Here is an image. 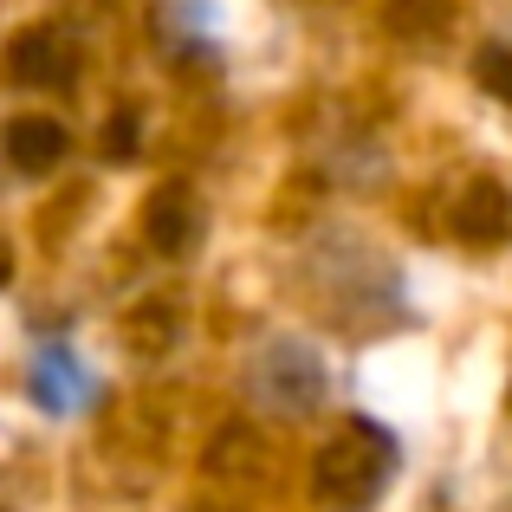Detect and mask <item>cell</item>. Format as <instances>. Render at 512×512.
Masks as SVG:
<instances>
[{
  "label": "cell",
  "mask_w": 512,
  "mask_h": 512,
  "mask_svg": "<svg viewBox=\"0 0 512 512\" xmlns=\"http://www.w3.org/2000/svg\"><path fill=\"white\" fill-rule=\"evenodd\" d=\"M389 461H396V448H389L383 428L350 422V435L331 441V448L318 454L312 487H318V500H331V506H363V500H376V493H383Z\"/></svg>",
  "instance_id": "6da1fadb"
},
{
  "label": "cell",
  "mask_w": 512,
  "mask_h": 512,
  "mask_svg": "<svg viewBox=\"0 0 512 512\" xmlns=\"http://www.w3.org/2000/svg\"><path fill=\"white\" fill-rule=\"evenodd\" d=\"M143 240H150L163 260H182L188 247L201 240V208L188 182H163L150 201H143Z\"/></svg>",
  "instance_id": "7a4b0ae2"
},
{
  "label": "cell",
  "mask_w": 512,
  "mask_h": 512,
  "mask_svg": "<svg viewBox=\"0 0 512 512\" xmlns=\"http://www.w3.org/2000/svg\"><path fill=\"white\" fill-rule=\"evenodd\" d=\"M72 65H78L72 46H65L52 26H26V33L7 46V78L13 85H65Z\"/></svg>",
  "instance_id": "3957f363"
},
{
  "label": "cell",
  "mask_w": 512,
  "mask_h": 512,
  "mask_svg": "<svg viewBox=\"0 0 512 512\" xmlns=\"http://www.w3.org/2000/svg\"><path fill=\"white\" fill-rule=\"evenodd\" d=\"M454 234H461L467 247H500L512 234V195L500 182H474L454 201Z\"/></svg>",
  "instance_id": "277c9868"
},
{
  "label": "cell",
  "mask_w": 512,
  "mask_h": 512,
  "mask_svg": "<svg viewBox=\"0 0 512 512\" xmlns=\"http://www.w3.org/2000/svg\"><path fill=\"white\" fill-rule=\"evenodd\" d=\"M0 150H7L13 169L46 175V169L65 163V124H52V117H13V124L0 130Z\"/></svg>",
  "instance_id": "5b68a950"
},
{
  "label": "cell",
  "mask_w": 512,
  "mask_h": 512,
  "mask_svg": "<svg viewBox=\"0 0 512 512\" xmlns=\"http://www.w3.org/2000/svg\"><path fill=\"white\" fill-rule=\"evenodd\" d=\"M389 26H396V33H441V26H448V7H441V0H389Z\"/></svg>",
  "instance_id": "8992f818"
},
{
  "label": "cell",
  "mask_w": 512,
  "mask_h": 512,
  "mask_svg": "<svg viewBox=\"0 0 512 512\" xmlns=\"http://www.w3.org/2000/svg\"><path fill=\"white\" fill-rule=\"evenodd\" d=\"M480 85H487L500 104H512V52L506 46H487V52H480Z\"/></svg>",
  "instance_id": "52a82bcc"
},
{
  "label": "cell",
  "mask_w": 512,
  "mask_h": 512,
  "mask_svg": "<svg viewBox=\"0 0 512 512\" xmlns=\"http://www.w3.org/2000/svg\"><path fill=\"white\" fill-rule=\"evenodd\" d=\"M104 156H111V163H130V156H137V111H117L111 124H104Z\"/></svg>",
  "instance_id": "ba28073f"
},
{
  "label": "cell",
  "mask_w": 512,
  "mask_h": 512,
  "mask_svg": "<svg viewBox=\"0 0 512 512\" xmlns=\"http://www.w3.org/2000/svg\"><path fill=\"white\" fill-rule=\"evenodd\" d=\"M13 279V253H7V240H0V286Z\"/></svg>",
  "instance_id": "9c48e42d"
}]
</instances>
